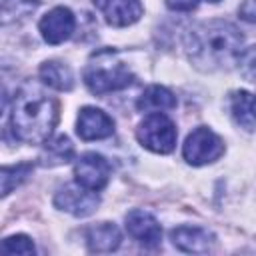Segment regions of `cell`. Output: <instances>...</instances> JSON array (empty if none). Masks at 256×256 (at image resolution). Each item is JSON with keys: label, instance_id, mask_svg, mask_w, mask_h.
Segmentation results:
<instances>
[{"label": "cell", "instance_id": "9a60e30c", "mask_svg": "<svg viewBox=\"0 0 256 256\" xmlns=\"http://www.w3.org/2000/svg\"><path fill=\"white\" fill-rule=\"evenodd\" d=\"M40 78L46 86L54 88V90H70L74 86V76H72V70L58 62V60H50V62H44L40 66Z\"/></svg>", "mask_w": 256, "mask_h": 256}, {"label": "cell", "instance_id": "52a82bcc", "mask_svg": "<svg viewBox=\"0 0 256 256\" xmlns=\"http://www.w3.org/2000/svg\"><path fill=\"white\" fill-rule=\"evenodd\" d=\"M54 204L60 210H66L74 216H88L96 210V206L100 204V198L94 190H88L76 182V184L62 186L54 196Z\"/></svg>", "mask_w": 256, "mask_h": 256}, {"label": "cell", "instance_id": "277c9868", "mask_svg": "<svg viewBox=\"0 0 256 256\" xmlns=\"http://www.w3.org/2000/svg\"><path fill=\"white\" fill-rule=\"evenodd\" d=\"M136 136L144 148L158 154H168L176 146V126L162 112H152L150 116H146L140 122Z\"/></svg>", "mask_w": 256, "mask_h": 256}, {"label": "cell", "instance_id": "7c38bea8", "mask_svg": "<svg viewBox=\"0 0 256 256\" xmlns=\"http://www.w3.org/2000/svg\"><path fill=\"white\" fill-rule=\"evenodd\" d=\"M170 238L174 246L182 252H192V254H202L212 248L214 236L206 228L200 226H178L170 232Z\"/></svg>", "mask_w": 256, "mask_h": 256}, {"label": "cell", "instance_id": "4fadbf2b", "mask_svg": "<svg viewBox=\"0 0 256 256\" xmlns=\"http://www.w3.org/2000/svg\"><path fill=\"white\" fill-rule=\"evenodd\" d=\"M120 240H122L120 230L116 228V224L110 222L94 224L86 230V242L92 252H112L120 246Z\"/></svg>", "mask_w": 256, "mask_h": 256}, {"label": "cell", "instance_id": "ac0fdd59", "mask_svg": "<svg viewBox=\"0 0 256 256\" xmlns=\"http://www.w3.org/2000/svg\"><path fill=\"white\" fill-rule=\"evenodd\" d=\"M30 162H20L16 166H0V196L10 194L14 188H18L32 172Z\"/></svg>", "mask_w": 256, "mask_h": 256}, {"label": "cell", "instance_id": "cb8c5ba5", "mask_svg": "<svg viewBox=\"0 0 256 256\" xmlns=\"http://www.w3.org/2000/svg\"><path fill=\"white\" fill-rule=\"evenodd\" d=\"M210 2H218V0H210Z\"/></svg>", "mask_w": 256, "mask_h": 256}, {"label": "cell", "instance_id": "7402d4cb", "mask_svg": "<svg viewBox=\"0 0 256 256\" xmlns=\"http://www.w3.org/2000/svg\"><path fill=\"white\" fill-rule=\"evenodd\" d=\"M240 14H242V18H246L248 22H254V16H256V12H254V0H246L244 6L240 8Z\"/></svg>", "mask_w": 256, "mask_h": 256}, {"label": "cell", "instance_id": "ffe728a7", "mask_svg": "<svg viewBox=\"0 0 256 256\" xmlns=\"http://www.w3.org/2000/svg\"><path fill=\"white\" fill-rule=\"evenodd\" d=\"M40 0H0V16H18L34 10Z\"/></svg>", "mask_w": 256, "mask_h": 256}, {"label": "cell", "instance_id": "44dd1931", "mask_svg": "<svg viewBox=\"0 0 256 256\" xmlns=\"http://www.w3.org/2000/svg\"><path fill=\"white\" fill-rule=\"evenodd\" d=\"M200 4V0H166V6L174 12H190Z\"/></svg>", "mask_w": 256, "mask_h": 256}, {"label": "cell", "instance_id": "8992f818", "mask_svg": "<svg viewBox=\"0 0 256 256\" xmlns=\"http://www.w3.org/2000/svg\"><path fill=\"white\" fill-rule=\"evenodd\" d=\"M110 172H112V166L110 162L96 154V152H86L82 154L76 164H74V178L80 186L88 188V190H102L108 180H110Z\"/></svg>", "mask_w": 256, "mask_h": 256}, {"label": "cell", "instance_id": "5b68a950", "mask_svg": "<svg viewBox=\"0 0 256 256\" xmlns=\"http://www.w3.org/2000/svg\"><path fill=\"white\" fill-rule=\"evenodd\" d=\"M224 152V144L220 140V136H216L210 128H196L188 134L182 154L184 160L192 166H202L208 162H214L216 158H220Z\"/></svg>", "mask_w": 256, "mask_h": 256}, {"label": "cell", "instance_id": "603a6c76", "mask_svg": "<svg viewBox=\"0 0 256 256\" xmlns=\"http://www.w3.org/2000/svg\"><path fill=\"white\" fill-rule=\"evenodd\" d=\"M6 104H8V96H6V90L0 86V116H2L4 108H6Z\"/></svg>", "mask_w": 256, "mask_h": 256}, {"label": "cell", "instance_id": "5bb4252c", "mask_svg": "<svg viewBox=\"0 0 256 256\" xmlns=\"http://www.w3.org/2000/svg\"><path fill=\"white\" fill-rule=\"evenodd\" d=\"M138 110H144V112H160V110H172L176 106V96L164 88V86H148L142 96L138 98L136 102Z\"/></svg>", "mask_w": 256, "mask_h": 256}, {"label": "cell", "instance_id": "7a4b0ae2", "mask_svg": "<svg viewBox=\"0 0 256 256\" xmlns=\"http://www.w3.org/2000/svg\"><path fill=\"white\" fill-rule=\"evenodd\" d=\"M58 122V104L42 90L26 86L14 98L12 130L26 144H44Z\"/></svg>", "mask_w": 256, "mask_h": 256}, {"label": "cell", "instance_id": "8fae6325", "mask_svg": "<svg viewBox=\"0 0 256 256\" xmlns=\"http://www.w3.org/2000/svg\"><path fill=\"white\" fill-rule=\"evenodd\" d=\"M110 26H128L142 16L140 0H92Z\"/></svg>", "mask_w": 256, "mask_h": 256}, {"label": "cell", "instance_id": "6da1fadb", "mask_svg": "<svg viewBox=\"0 0 256 256\" xmlns=\"http://www.w3.org/2000/svg\"><path fill=\"white\" fill-rule=\"evenodd\" d=\"M242 34L224 20H212L190 30L186 48L190 60L204 70L228 68L242 58Z\"/></svg>", "mask_w": 256, "mask_h": 256}, {"label": "cell", "instance_id": "e0dca14e", "mask_svg": "<svg viewBox=\"0 0 256 256\" xmlns=\"http://www.w3.org/2000/svg\"><path fill=\"white\" fill-rule=\"evenodd\" d=\"M232 114L244 130H248V132L254 130V98H252L250 92H246V90L234 92V96H232Z\"/></svg>", "mask_w": 256, "mask_h": 256}, {"label": "cell", "instance_id": "2e32d148", "mask_svg": "<svg viewBox=\"0 0 256 256\" xmlns=\"http://www.w3.org/2000/svg\"><path fill=\"white\" fill-rule=\"evenodd\" d=\"M74 156V146L66 136H56L54 140L44 142V152H42V164L44 166H56L72 160Z\"/></svg>", "mask_w": 256, "mask_h": 256}, {"label": "cell", "instance_id": "d6986e66", "mask_svg": "<svg viewBox=\"0 0 256 256\" xmlns=\"http://www.w3.org/2000/svg\"><path fill=\"white\" fill-rule=\"evenodd\" d=\"M32 252H34V244L24 234L8 236L0 242V254H32Z\"/></svg>", "mask_w": 256, "mask_h": 256}, {"label": "cell", "instance_id": "30bf717a", "mask_svg": "<svg viewBox=\"0 0 256 256\" xmlns=\"http://www.w3.org/2000/svg\"><path fill=\"white\" fill-rule=\"evenodd\" d=\"M74 26H76V20H74V14L64 8V6H56L52 8L42 20H40V32H42V38L48 42V44H60L64 40H68L74 32Z\"/></svg>", "mask_w": 256, "mask_h": 256}, {"label": "cell", "instance_id": "ba28073f", "mask_svg": "<svg viewBox=\"0 0 256 256\" xmlns=\"http://www.w3.org/2000/svg\"><path fill=\"white\" fill-rule=\"evenodd\" d=\"M76 132L82 140H102L112 136L114 132V120L100 108L86 106L78 114Z\"/></svg>", "mask_w": 256, "mask_h": 256}, {"label": "cell", "instance_id": "9c48e42d", "mask_svg": "<svg viewBox=\"0 0 256 256\" xmlns=\"http://www.w3.org/2000/svg\"><path fill=\"white\" fill-rule=\"evenodd\" d=\"M126 230L144 248H156L162 240V228L158 220L152 214L138 208L126 214Z\"/></svg>", "mask_w": 256, "mask_h": 256}, {"label": "cell", "instance_id": "3957f363", "mask_svg": "<svg viewBox=\"0 0 256 256\" xmlns=\"http://www.w3.org/2000/svg\"><path fill=\"white\" fill-rule=\"evenodd\" d=\"M84 82L92 94H108L130 86L134 74L122 60H118L114 50H98L84 70Z\"/></svg>", "mask_w": 256, "mask_h": 256}]
</instances>
